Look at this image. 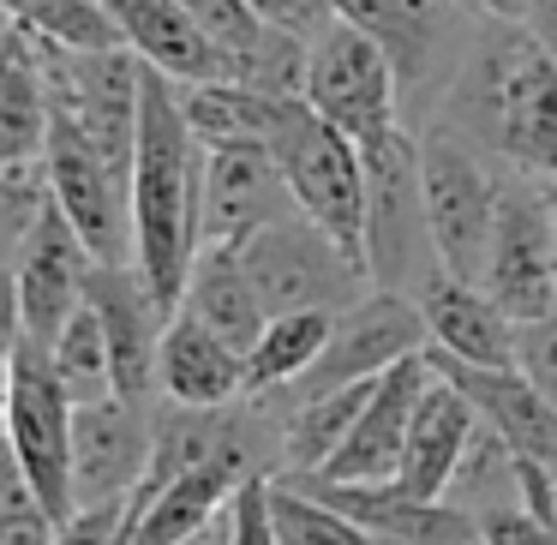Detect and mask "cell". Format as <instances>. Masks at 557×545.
I'll return each mask as SVG.
<instances>
[{"instance_id":"f546056e","label":"cell","mask_w":557,"mask_h":545,"mask_svg":"<svg viewBox=\"0 0 557 545\" xmlns=\"http://www.w3.org/2000/svg\"><path fill=\"white\" fill-rule=\"evenodd\" d=\"M54 528H61V516L49 509V497L37 492V480L0 432V545H54Z\"/></svg>"},{"instance_id":"5bb4252c","label":"cell","mask_w":557,"mask_h":545,"mask_svg":"<svg viewBox=\"0 0 557 545\" xmlns=\"http://www.w3.org/2000/svg\"><path fill=\"white\" fill-rule=\"evenodd\" d=\"M157 456V401H78L73 408V485L78 504L133 497Z\"/></svg>"},{"instance_id":"7a4b0ae2","label":"cell","mask_w":557,"mask_h":545,"mask_svg":"<svg viewBox=\"0 0 557 545\" xmlns=\"http://www.w3.org/2000/svg\"><path fill=\"white\" fill-rule=\"evenodd\" d=\"M205 240V138L181 109V85L145 66V109L133 145V264L169 312H181Z\"/></svg>"},{"instance_id":"d6a6232c","label":"cell","mask_w":557,"mask_h":545,"mask_svg":"<svg viewBox=\"0 0 557 545\" xmlns=\"http://www.w3.org/2000/svg\"><path fill=\"white\" fill-rule=\"evenodd\" d=\"M133 516V497H114V504H78L73 516L54 528V545H114L126 533Z\"/></svg>"},{"instance_id":"f35d334b","label":"cell","mask_w":557,"mask_h":545,"mask_svg":"<svg viewBox=\"0 0 557 545\" xmlns=\"http://www.w3.org/2000/svg\"><path fill=\"white\" fill-rule=\"evenodd\" d=\"M13 30H18V25H13V18H7V13H0V42L13 37Z\"/></svg>"},{"instance_id":"f1b7e54d","label":"cell","mask_w":557,"mask_h":545,"mask_svg":"<svg viewBox=\"0 0 557 545\" xmlns=\"http://www.w3.org/2000/svg\"><path fill=\"white\" fill-rule=\"evenodd\" d=\"M49 354H54V372H61L73 408H78V401L114 396V354H109V336H102V318H97V306H90V300L66 318V330L49 342Z\"/></svg>"},{"instance_id":"1f68e13d","label":"cell","mask_w":557,"mask_h":545,"mask_svg":"<svg viewBox=\"0 0 557 545\" xmlns=\"http://www.w3.org/2000/svg\"><path fill=\"white\" fill-rule=\"evenodd\" d=\"M516 366L557 401V306L516 324Z\"/></svg>"},{"instance_id":"d6986e66","label":"cell","mask_w":557,"mask_h":545,"mask_svg":"<svg viewBox=\"0 0 557 545\" xmlns=\"http://www.w3.org/2000/svg\"><path fill=\"white\" fill-rule=\"evenodd\" d=\"M449 384L468 389V401L480 408V420L516 449L521 461L557 473V401L533 384L521 366H456V360H432Z\"/></svg>"},{"instance_id":"30bf717a","label":"cell","mask_w":557,"mask_h":545,"mask_svg":"<svg viewBox=\"0 0 557 545\" xmlns=\"http://www.w3.org/2000/svg\"><path fill=\"white\" fill-rule=\"evenodd\" d=\"M42 174H49V198L85 234L90 258L97 264H133V169L102 157L73 121L49 114Z\"/></svg>"},{"instance_id":"3957f363","label":"cell","mask_w":557,"mask_h":545,"mask_svg":"<svg viewBox=\"0 0 557 545\" xmlns=\"http://www.w3.org/2000/svg\"><path fill=\"white\" fill-rule=\"evenodd\" d=\"M264 145L276 157L300 216L318 222L342 252L366 264V157H360V145L336 121H324L306 97L270 102Z\"/></svg>"},{"instance_id":"83f0119b","label":"cell","mask_w":557,"mask_h":545,"mask_svg":"<svg viewBox=\"0 0 557 545\" xmlns=\"http://www.w3.org/2000/svg\"><path fill=\"white\" fill-rule=\"evenodd\" d=\"M444 497L461 504L468 516H492V509L521 504V461L485 420H480V432H473V444H468V456H461V468H456V480H449Z\"/></svg>"},{"instance_id":"4fadbf2b","label":"cell","mask_w":557,"mask_h":545,"mask_svg":"<svg viewBox=\"0 0 557 545\" xmlns=\"http://www.w3.org/2000/svg\"><path fill=\"white\" fill-rule=\"evenodd\" d=\"M425 348H432V336H425L420 300H413V294H396V288H366L354 306L336 312V330H330L318 366L294 389L366 384V377H384L389 366L413 360V354H425Z\"/></svg>"},{"instance_id":"ac0fdd59","label":"cell","mask_w":557,"mask_h":545,"mask_svg":"<svg viewBox=\"0 0 557 545\" xmlns=\"http://www.w3.org/2000/svg\"><path fill=\"white\" fill-rule=\"evenodd\" d=\"M420 318L432 336V360L456 366H516V318L492 300L485 282H461L449 270H437L420 294Z\"/></svg>"},{"instance_id":"ba28073f","label":"cell","mask_w":557,"mask_h":545,"mask_svg":"<svg viewBox=\"0 0 557 545\" xmlns=\"http://www.w3.org/2000/svg\"><path fill=\"white\" fill-rule=\"evenodd\" d=\"M330 7H336V18L384 42V54L401 73V102H413V109H425L432 97H449L461 54L473 42V25H480L449 0H330Z\"/></svg>"},{"instance_id":"74e56055","label":"cell","mask_w":557,"mask_h":545,"mask_svg":"<svg viewBox=\"0 0 557 545\" xmlns=\"http://www.w3.org/2000/svg\"><path fill=\"white\" fill-rule=\"evenodd\" d=\"M449 7H461L468 18H521L528 13V0H449Z\"/></svg>"},{"instance_id":"7c38bea8","label":"cell","mask_w":557,"mask_h":545,"mask_svg":"<svg viewBox=\"0 0 557 545\" xmlns=\"http://www.w3.org/2000/svg\"><path fill=\"white\" fill-rule=\"evenodd\" d=\"M13 282H18V318H25V336L54 342L66 330V318L90 300V276H97V258H90L85 234L66 222V210L54 198H42V210L30 216L25 240L13 246Z\"/></svg>"},{"instance_id":"6da1fadb","label":"cell","mask_w":557,"mask_h":545,"mask_svg":"<svg viewBox=\"0 0 557 545\" xmlns=\"http://www.w3.org/2000/svg\"><path fill=\"white\" fill-rule=\"evenodd\" d=\"M444 121L504 169L557 186V54L521 18H480Z\"/></svg>"},{"instance_id":"484cf974","label":"cell","mask_w":557,"mask_h":545,"mask_svg":"<svg viewBox=\"0 0 557 545\" xmlns=\"http://www.w3.org/2000/svg\"><path fill=\"white\" fill-rule=\"evenodd\" d=\"M0 13L25 37L54 42V49H126L102 0H0Z\"/></svg>"},{"instance_id":"9c48e42d","label":"cell","mask_w":557,"mask_h":545,"mask_svg":"<svg viewBox=\"0 0 557 545\" xmlns=\"http://www.w3.org/2000/svg\"><path fill=\"white\" fill-rule=\"evenodd\" d=\"M485 288H492V300L516 324L557 306V193H552V181H528V174L504 169Z\"/></svg>"},{"instance_id":"e575fe53","label":"cell","mask_w":557,"mask_h":545,"mask_svg":"<svg viewBox=\"0 0 557 545\" xmlns=\"http://www.w3.org/2000/svg\"><path fill=\"white\" fill-rule=\"evenodd\" d=\"M480 528H485V545H557V521L533 516L528 504L492 509V516H480Z\"/></svg>"},{"instance_id":"7402d4cb","label":"cell","mask_w":557,"mask_h":545,"mask_svg":"<svg viewBox=\"0 0 557 545\" xmlns=\"http://www.w3.org/2000/svg\"><path fill=\"white\" fill-rule=\"evenodd\" d=\"M473 432H480V408L468 401V389L437 372L432 389L420 396V408H413L396 485L413 497H444L456 468H461V456H468V444H473Z\"/></svg>"},{"instance_id":"2e32d148","label":"cell","mask_w":557,"mask_h":545,"mask_svg":"<svg viewBox=\"0 0 557 545\" xmlns=\"http://www.w3.org/2000/svg\"><path fill=\"white\" fill-rule=\"evenodd\" d=\"M288 480V473H282ZM300 485H312L318 497H330L336 509H348L360 528H372L384 545H485L480 516H468L449 497H413L396 480H324V473H306Z\"/></svg>"},{"instance_id":"9a60e30c","label":"cell","mask_w":557,"mask_h":545,"mask_svg":"<svg viewBox=\"0 0 557 545\" xmlns=\"http://www.w3.org/2000/svg\"><path fill=\"white\" fill-rule=\"evenodd\" d=\"M294 193L282 181L276 157L264 138H228V145H205V240L240 246L264 222L294 216ZM198 240V246H205Z\"/></svg>"},{"instance_id":"d590c367","label":"cell","mask_w":557,"mask_h":545,"mask_svg":"<svg viewBox=\"0 0 557 545\" xmlns=\"http://www.w3.org/2000/svg\"><path fill=\"white\" fill-rule=\"evenodd\" d=\"M252 7H258V13H264L276 30H288V37H300V42H312L318 30L336 18V7H330V0H252Z\"/></svg>"},{"instance_id":"603a6c76","label":"cell","mask_w":557,"mask_h":545,"mask_svg":"<svg viewBox=\"0 0 557 545\" xmlns=\"http://www.w3.org/2000/svg\"><path fill=\"white\" fill-rule=\"evenodd\" d=\"M181 312H193L198 324H210L216 336H228L234 348H252L264 336L270 312L258 300L252 276H246V258L240 246H222V240H205L193 258V276H186V294H181Z\"/></svg>"},{"instance_id":"44dd1931","label":"cell","mask_w":557,"mask_h":545,"mask_svg":"<svg viewBox=\"0 0 557 545\" xmlns=\"http://www.w3.org/2000/svg\"><path fill=\"white\" fill-rule=\"evenodd\" d=\"M157 396L174 408H234L252 396L246 384V348L198 324L193 312H174L162 330V360H157Z\"/></svg>"},{"instance_id":"d4e9b609","label":"cell","mask_w":557,"mask_h":545,"mask_svg":"<svg viewBox=\"0 0 557 545\" xmlns=\"http://www.w3.org/2000/svg\"><path fill=\"white\" fill-rule=\"evenodd\" d=\"M330 330H336V312H270L264 336L246 348V384H252V396H282V389H294L306 372L318 366V354H324Z\"/></svg>"},{"instance_id":"836d02e7","label":"cell","mask_w":557,"mask_h":545,"mask_svg":"<svg viewBox=\"0 0 557 545\" xmlns=\"http://www.w3.org/2000/svg\"><path fill=\"white\" fill-rule=\"evenodd\" d=\"M18 342H25V318H18V282H13V264H0V425H7V401H13Z\"/></svg>"},{"instance_id":"277c9868","label":"cell","mask_w":557,"mask_h":545,"mask_svg":"<svg viewBox=\"0 0 557 545\" xmlns=\"http://www.w3.org/2000/svg\"><path fill=\"white\" fill-rule=\"evenodd\" d=\"M366 157V270L372 288L420 294L437 276V246L425 222V186H420V133H396L360 145Z\"/></svg>"},{"instance_id":"e0dca14e","label":"cell","mask_w":557,"mask_h":545,"mask_svg":"<svg viewBox=\"0 0 557 545\" xmlns=\"http://www.w3.org/2000/svg\"><path fill=\"white\" fill-rule=\"evenodd\" d=\"M437 366L432 354H413V360L389 366L384 377L372 384V401L360 408V420H354L348 444L336 449V461L324 468V480H396L401 468V449H408V425H413V408H420V396L432 389ZM294 480V473H288Z\"/></svg>"},{"instance_id":"cb8c5ba5","label":"cell","mask_w":557,"mask_h":545,"mask_svg":"<svg viewBox=\"0 0 557 545\" xmlns=\"http://www.w3.org/2000/svg\"><path fill=\"white\" fill-rule=\"evenodd\" d=\"M49 145V85H42V54L25 30L0 42V181L30 162H42Z\"/></svg>"},{"instance_id":"4dcf8cb0","label":"cell","mask_w":557,"mask_h":545,"mask_svg":"<svg viewBox=\"0 0 557 545\" xmlns=\"http://www.w3.org/2000/svg\"><path fill=\"white\" fill-rule=\"evenodd\" d=\"M270 480L276 473H246L228 509V545H282L276 540V509H270Z\"/></svg>"},{"instance_id":"8992f818","label":"cell","mask_w":557,"mask_h":545,"mask_svg":"<svg viewBox=\"0 0 557 545\" xmlns=\"http://www.w3.org/2000/svg\"><path fill=\"white\" fill-rule=\"evenodd\" d=\"M240 258H246V276H252L264 312H312V306L318 312H342V306H354L372 288V270L360 258H348L300 210L246 234Z\"/></svg>"},{"instance_id":"ffe728a7","label":"cell","mask_w":557,"mask_h":545,"mask_svg":"<svg viewBox=\"0 0 557 545\" xmlns=\"http://www.w3.org/2000/svg\"><path fill=\"white\" fill-rule=\"evenodd\" d=\"M109 13L121 25V42L162 78H174V85H222L228 78L234 85L228 54L181 0H109Z\"/></svg>"},{"instance_id":"52a82bcc","label":"cell","mask_w":557,"mask_h":545,"mask_svg":"<svg viewBox=\"0 0 557 545\" xmlns=\"http://www.w3.org/2000/svg\"><path fill=\"white\" fill-rule=\"evenodd\" d=\"M300 97L312 102L324 121H336L354 145L396 133L401 126V73L384 54V42L366 37L348 18H330L312 42H306V85Z\"/></svg>"},{"instance_id":"ab89813d","label":"cell","mask_w":557,"mask_h":545,"mask_svg":"<svg viewBox=\"0 0 557 545\" xmlns=\"http://www.w3.org/2000/svg\"><path fill=\"white\" fill-rule=\"evenodd\" d=\"M102 7H109V0H102Z\"/></svg>"},{"instance_id":"8fae6325","label":"cell","mask_w":557,"mask_h":545,"mask_svg":"<svg viewBox=\"0 0 557 545\" xmlns=\"http://www.w3.org/2000/svg\"><path fill=\"white\" fill-rule=\"evenodd\" d=\"M7 444L25 461V473L37 480V492L49 497L54 516L78 509V485H73V396H66L61 372H54L49 342L25 336L18 342V366H13V401H7Z\"/></svg>"},{"instance_id":"8d00e7d4","label":"cell","mask_w":557,"mask_h":545,"mask_svg":"<svg viewBox=\"0 0 557 545\" xmlns=\"http://www.w3.org/2000/svg\"><path fill=\"white\" fill-rule=\"evenodd\" d=\"M521 25H528L533 37H540L545 49L557 54V0H528V13H521Z\"/></svg>"},{"instance_id":"5b68a950","label":"cell","mask_w":557,"mask_h":545,"mask_svg":"<svg viewBox=\"0 0 557 545\" xmlns=\"http://www.w3.org/2000/svg\"><path fill=\"white\" fill-rule=\"evenodd\" d=\"M420 186H425V222H432L437 264L461 282H485L504 174L485 169V150L473 138L437 121L420 133Z\"/></svg>"},{"instance_id":"4316f807","label":"cell","mask_w":557,"mask_h":545,"mask_svg":"<svg viewBox=\"0 0 557 545\" xmlns=\"http://www.w3.org/2000/svg\"><path fill=\"white\" fill-rule=\"evenodd\" d=\"M270 509H276V540L282 545H384L372 528L336 509L330 497H318L300 480H270Z\"/></svg>"}]
</instances>
